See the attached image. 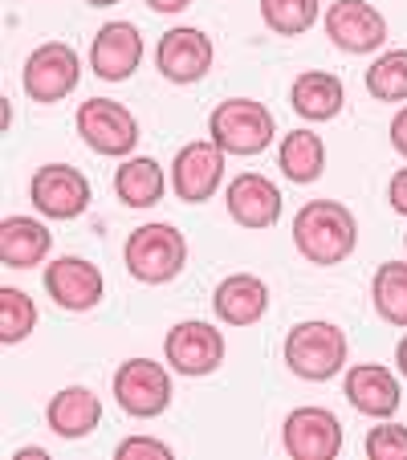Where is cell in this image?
Listing matches in <instances>:
<instances>
[{
  "label": "cell",
  "mask_w": 407,
  "mask_h": 460,
  "mask_svg": "<svg viewBox=\"0 0 407 460\" xmlns=\"http://www.w3.org/2000/svg\"><path fill=\"white\" fill-rule=\"evenodd\" d=\"M82 82V58L74 45L66 41H45L37 45L33 53L25 58L21 66V86L33 102H61V98H70Z\"/></svg>",
  "instance_id": "8992f818"
},
{
  "label": "cell",
  "mask_w": 407,
  "mask_h": 460,
  "mask_svg": "<svg viewBox=\"0 0 407 460\" xmlns=\"http://www.w3.org/2000/svg\"><path fill=\"white\" fill-rule=\"evenodd\" d=\"M273 135H278L273 111L252 98H225L208 114V139L225 155H261L273 143Z\"/></svg>",
  "instance_id": "277c9868"
},
{
  "label": "cell",
  "mask_w": 407,
  "mask_h": 460,
  "mask_svg": "<svg viewBox=\"0 0 407 460\" xmlns=\"http://www.w3.org/2000/svg\"><path fill=\"white\" fill-rule=\"evenodd\" d=\"M212 310L225 326H252L269 310V286L257 273H228L212 294Z\"/></svg>",
  "instance_id": "ac0fdd59"
},
{
  "label": "cell",
  "mask_w": 407,
  "mask_h": 460,
  "mask_svg": "<svg viewBox=\"0 0 407 460\" xmlns=\"http://www.w3.org/2000/svg\"><path fill=\"white\" fill-rule=\"evenodd\" d=\"M387 135H391V147L399 151V155L407 159V106L403 111L395 114V119H391V127H387Z\"/></svg>",
  "instance_id": "4dcf8cb0"
},
{
  "label": "cell",
  "mask_w": 407,
  "mask_h": 460,
  "mask_svg": "<svg viewBox=\"0 0 407 460\" xmlns=\"http://www.w3.org/2000/svg\"><path fill=\"white\" fill-rule=\"evenodd\" d=\"M375 314L391 326H407V261H383L371 278Z\"/></svg>",
  "instance_id": "cb8c5ba5"
},
{
  "label": "cell",
  "mask_w": 407,
  "mask_h": 460,
  "mask_svg": "<svg viewBox=\"0 0 407 460\" xmlns=\"http://www.w3.org/2000/svg\"><path fill=\"white\" fill-rule=\"evenodd\" d=\"M363 82L375 102H407V49H387L375 58Z\"/></svg>",
  "instance_id": "d4e9b609"
},
{
  "label": "cell",
  "mask_w": 407,
  "mask_h": 460,
  "mask_svg": "<svg viewBox=\"0 0 407 460\" xmlns=\"http://www.w3.org/2000/svg\"><path fill=\"white\" fill-rule=\"evenodd\" d=\"M164 167L155 164L151 155H135L122 159L119 172H114V196H119L127 208H155L164 200Z\"/></svg>",
  "instance_id": "7402d4cb"
},
{
  "label": "cell",
  "mask_w": 407,
  "mask_h": 460,
  "mask_svg": "<svg viewBox=\"0 0 407 460\" xmlns=\"http://www.w3.org/2000/svg\"><path fill=\"white\" fill-rule=\"evenodd\" d=\"M127 273L143 286H167L188 265V236L175 225H139L122 244Z\"/></svg>",
  "instance_id": "7a4b0ae2"
},
{
  "label": "cell",
  "mask_w": 407,
  "mask_h": 460,
  "mask_svg": "<svg viewBox=\"0 0 407 460\" xmlns=\"http://www.w3.org/2000/svg\"><path fill=\"white\" fill-rule=\"evenodd\" d=\"M387 200H391V208H395L399 217H407V167H399V172L391 175V183H387Z\"/></svg>",
  "instance_id": "f546056e"
},
{
  "label": "cell",
  "mask_w": 407,
  "mask_h": 460,
  "mask_svg": "<svg viewBox=\"0 0 407 460\" xmlns=\"http://www.w3.org/2000/svg\"><path fill=\"white\" fill-rule=\"evenodd\" d=\"M90 9H111V4H122V0H86Z\"/></svg>",
  "instance_id": "e575fe53"
},
{
  "label": "cell",
  "mask_w": 407,
  "mask_h": 460,
  "mask_svg": "<svg viewBox=\"0 0 407 460\" xmlns=\"http://www.w3.org/2000/svg\"><path fill=\"white\" fill-rule=\"evenodd\" d=\"M225 180V151L212 139H196L175 151L172 159V191L183 204H204L220 191Z\"/></svg>",
  "instance_id": "8fae6325"
},
{
  "label": "cell",
  "mask_w": 407,
  "mask_h": 460,
  "mask_svg": "<svg viewBox=\"0 0 407 460\" xmlns=\"http://www.w3.org/2000/svg\"><path fill=\"white\" fill-rule=\"evenodd\" d=\"M53 233L33 217H4L0 220V261L4 270H33L49 257Z\"/></svg>",
  "instance_id": "44dd1931"
},
{
  "label": "cell",
  "mask_w": 407,
  "mask_h": 460,
  "mask_svg": "<svg viewBox=\"0 0 407 460\" xmlns=\"http://www.w3.org/2000/svg\"><path fill=\"white\" fill-rule=\"evenodd\" d=\"M367 456L371 460H407V424L379 420V428L367 432Z\"/></svg>",
  "instance_id": "83f0119b"
},
{
  "label": "cell",
  "mask_w": 407,
  "mask_h": 460,
  "mask_svg": "<svg viewBox=\"0 0 407 460\" xmlns=\"http://www.w3.org/2000/svg\"><path fill=\"white\" fill-rule=\"evenodd\" d=\"M114 456H119V460H139V456L172 460V448H167L164 440H155V436H127V440L114 448Z\"/></svg>",
  "instance_id": "f1b7e54d"
},
{
  "label": "cell",
  "mask_w": 407,
  "mask_h": 460,
  "mask_svg": "<svg viewBox=\"0 0 407 460\" xmlns=\"http://www.w3.org/2000/svg\"><path fill=\"white\" fill-rule=\"evenodd\" d=\"M395 367H399V375L407 379V334L399 339V347H395Z\"/></svg>",
  "instance_id": "d6a6232c"
},
{
  "label": "cell",
  "mask_w": 407,
  "mask_h": 460,
  "mask_svg": "<svg viewBox=\"0 0 407 460\" xmlns=\"http://www.w3.org/2000/svg\"><path fill=\"white\" fill-rule=\"evenodd\" d=\"M322 25H326V37L342 53H375L387 41V21L367 0H334L326 17H322Z\"/></svg>",
  "instance_id": "4fadbf2b"
},
{
  "label": "cell",
  "mask_w": 407,
  "mask_h": 460,
  "mask_svg": "<svg viewBox=\"0 0 407 460\" xmlns=\"http://www.w3.org/2000/svg\"><path fill=\"white\" fill-rule=\"evenodd\" d=\"M114 400L127 416L135 420H155L172 403V375L155 358H127L114 371Z\"/></svg>",
  "instance_id": "52a82bcc"
},
{
  "label": "cell",
  "mask_w": 407,
  "mask_h": 460,
  "mask_svg": "<svg viewBox=\"0 0 407 460\" xmlns=\"http://www.w3.org/2000/svg\"><path fill=\"white\" fill-rule=\"evenodd\" d=\"M225 208L241 228H273L281 220V188L261 172H241L225 188Z\"/></svg>",
  "instance_id": "2e32d148"
},
{
  "label": "cell",
  "mask_w": 407,
  "mask_h": 460,
  "mask_svg": "<svg viewBox=\"0 0 407 460\" xmlns=\"http://www.w3.org/2000/svg\"><path fill=\"white\" fill-rule=\"evenodd\" d=\"M403 244H407V233H403Z\"/></svg>",
  "instance_id": "d590c367"
},
{
  "label": "cell",
  "mask_w": 407,
  "mask_h": 460,
  "mask_svg": "<svg viewBox=\"0 0 407 460\" xmlns=\"http://www.w3.org/2000/svg\"><path fill=\"white\" fill-rule=\"evenodd\" d=\"M342 391L355 411L371 420H391L403 403V387H399L395 371H387L383 363H355L342 379Z\"/></svg>",
  "instance_id": "e0dca14e"
},
{
  "label": "cell",
  "mask_w": 407,
  "mask_h": 460,
  "mask_svg": "<svg viewBox=\"0 0 407 460\" xmlns=\"http://www.w3.org/2000/svg\"><path fill=\"white\" fill-rule=\"evenodd\" d=\"M37 331V302L17 286L0 289V342L17 347Z\"/></svg>",
  "instance_id": "484cf974"
},
{
  "label": "cell",
  "mask_w": 407,
  "mask_h": 460,
  "mask_svg": "<svg viewBox=\"0 0 407 460\" xmlns=\"http://www.w3.org/2000/svg\"><path fill=\"white\" fill-rule=\"evenodd\" d=\"M289 106L302 114L305 122H330L347 106V86L330 70H305L289 86Z\"/></svg>",
  "instance_id": "ffe728a7"
},
{
  "label": "cell",
  "mask_w": 407,
  "mask_h": 460,
  "mask_svg": "<svg viewBox=\"0 0 407 460\" xmlns=\"http://www.w3.org/2000/svg\"><path fill=\"white\" fill-rule=\"evenodd\" d=\"M74 127H78L82 143H86L94 155H111L122 159L139 147V122L114 98H86L74 114Z\"/></svg>",
  "instance_id": "5b68a950"
},
{
  "label": "cell",
  "mask_w": 407,
  "mask_h": 460,
  "mask_svg": "<svg viewBox=\"0 0 407 460\" xmlns=\"http://www.w3.org/2000/svg\"><path fill=\"white\" fill-rule=\"evenodd\" d=\"M217 61V49H212V37L204 29L191 25H175L159 37L155 45V66L167 82L175 86H191V82H204Z\"/></svg>",
  "instance_id": "9c48e42d"
},
{
  "label": "cell",
  "mask_w": 407,
  "mask_h": 460,
  "mask_svg": "<svg viewBox=\"0 0 407 460\" xmlns=\"http://www.w3.org/2000/svg\"><path fill=\"white\" fill-rule=\"evenodd\" d=\"M143 4H147L151 13H167V17H172V13H183L191 4V0H143Z\"/></svg>",
  "instance_id": "1f68e13d"
},
{
  "label": "cell",
  "mask_w": 407,
  "mask_h": 460,
  "mask_svg": "<svg viewBox=\"0 0 407 460\" xmlns=\"http://www.w3.org/2000/svg\"><path fill=\"white\" fill-rule=\"evenodd\" d=\"M278 167L286 172L289 183L322 180V172H326V143H322V135H314L310 127L286 130L281 151H278Z\"/></svg>",
  "instance_id": "603a6c76"
},
{
  "label": "cell",
  "mask_w": 407,
  "mask_h": 460,
  "mask_svg": "<svg viewBox=\"0 0 407 460\" xmlns=\"http://www.w3.org/2000/svg\"><path fill=\"white\" fill-rule=\"evenodd\" d=\"M29 200L45 220H78L90 208V180L70 164H45L29 180Z\"/></svg>",
  "instance_id": "ba28073f"
},
{
  "label": "cell",
  "mask_w": 407,
  "mask_h": 460,
  "mask_svg": "<svg viewBox=\"0 0 407 460\" xmlns=\"http://www.w3.org/2000/svg\"><path fill=\"white\" fill-rule=\"evenodd\" d=\"M45 424L61 440H82L102 424V400L90 387H61L45 408Z\"/></svg>",
  "instance_id": "d6986e66"
},
{
  "label": "cell",
  "mask_w": 407,
  "mask_h": 460,
  "mask_svg": "<svg viewBox=\"0 0 407 460\" xmlns=\"http://www.w3.org/2000/svg\"><path fill=\"white\" fill-rule=\"evenodd\" d=\"M41 281H45V294L53 297V305H61V310H70V314L94 310V305L102 302V294H106L102 270H98L94 261H86V257L49 261L45 273H41Z\"/></svg>",
  "instance_id": "7c38bea8"
},
{
  "label": "cell",
  "mask_w": 407,
  "mask_h": 460,
  "mask_svg": "<svg viewBox=\"0 0 407 460\" xmlns=\"http://www.w3.org/2000/svg\"><path fill=\"white\" fill-rule=\"evenodd\" d=\"M281 444L294 460H334L342 452V424L330 408H294L281 428Z\"/></svg>",
  "instance_id": "5bb4252c"
},
{
  "label": "cell",
  "mask_w": 407,
  "mask_h": 460,
  "mask_svg": "<svg viewBox=\"0 0 407 460\" xmlns=\"http://www.w3.org/2000/svg\"><path fill=\"white\" fill-rule=\"evenodd\" d=\"M143 66V33L130 21H106L90 41V74L102 82H127Z\"/></svg>",
  "instance_id": "9a60e30c"
},
{
  "label": "cell",
  "mask_w": 407,
  "mask_h": 460,
  "mask_svg": "<svg viewBox=\"0 0 407 460\" xmlns=\"http://www.w3.org/2000/svg\"><path fill=\"white\" fill-rule=\"evenodd\" d=\"M350 342L347 331L334 322H297L294 331L286 334V367L305 383H326L347 367Z\"/></svg>",
  "instance_id": "3957f363"
},
{
  "label": "cell",
  "mask_w": 407,
  "mask_h": 460,
  "mask_svg": "<svg viewBox=\"0 0 407 460\" xmlns=\"http://www.w3.org/2000/svg\"><path fill=\"white\" fill-rule=\"evenodd\" d=\"M164 355L180 375L199 379V375L220 371V363H225V334H220L212 322H196V318L180 322V326L167 331Z\"/></svg>",
  "instance_id": "30bf717a"
},
{
  "label": "cell",
  "mask_w": 407,
  "mask_h": 460,
  "mask_svg": "<svg viewBox=\"0 0 407 460\" xmlns=\"http://www.w3.org/2000/svg\"><path fill=\"white\" fill-rule=\"evenodd\" d=\"M261 21L278 37H302L318 21V0H261Z\"/></svg>",
  "instance_id": "4316f807"
},
{
  "label": "cell",
  "mask_w": 407,
  "mask_h": 460,
  "mask_svg": "<svg viewBox=\"0 0 407 460\" xmlns=\"http://www.w3.org/2000/svg\"><path fill=\"white\" fill-rule=\"evenodd\" d=\"M289 233H294L297 252H302L310 265L330 270V265H342V261L355 252L358 220H355V212H350L347 204H338V200H310V204H302V208H297Z\"/></svg>",
  "instance_id": "6da1fadb"
},
{
  "label": "cell",
  "mask_w": 407,
  "mask_h": 460,
  "mask_svg": "<svg viewBox=\"0 0 407 460\" xmlns=\"http://www.w3.org/2000/svg\"><path fill=\"white\" fill-rule=\"evenodd\" d=\"M49 452L45 448H17V460H45Z\"/></svg>",
  "instance_id": "836d02e7"
}]
</instances>
